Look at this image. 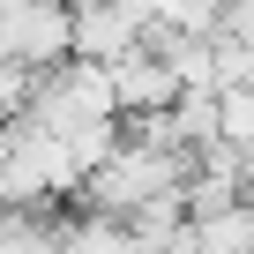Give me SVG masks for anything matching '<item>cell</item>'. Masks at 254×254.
<instances>
[{
    "instance_id": "1",
    "label": "cell",
    "mask_w": 254,
    "mask_h": 254,
    "mask_svg": "<svg viewBox=\"0 0 254 254\" xmlns=\"http://www.w3.org/2000/svg\"><path fill=\"white\" fill-rule=\"evenodd\" d=\"M23 120L53 127V135H82V127H120V120H127V105H120L112 67L75 53V60H60V67H45V75H38V97H30V112H23Z\"/></svg>"
},
{
    "instance_id": "2",
    "label": "cell",
    "mask_w": 254,
    "mask_h": 254,
    "mask_svg": "<svg viewBox=\"0 0 254 254\" xmlns=\"http://www.w3.org/2000/svg\"><path fill=\"white\" fill-rule=\"evenodd\" d=\"M135 45H150V23L127 8V0H75V53L120 67Z\"/></svg>"
},
{
    "instance_id": "3",
    "label": "cell",
    "mask_w": 254,
    "mask_h": 254,
    "mask_svg": "<svg viewBox=\"0 0 254 254\" xmlns=\"http://www.w3.org/2000/svg\"><path fill=\"white\" fill-rule=\"evenodd\" d=\"M112 82H120V105H127V120H157V112H172V105H180V90H187L165 45H135V53L112 67Z\"/></svg>"
},
{
    "instance_id": "4",
    "label": "cell",
    "mask_w": 254,
    "mask_h": 254,
    "mask_svg": "<svg viewBox=\"0 0 254 254\" xmlns=\"http://www.w3.org/2000/svg\"><path fill=\"white\" fill-rule=\"evenodd\" d=\"M224 23L232 30H254V0H224Z\"/></svg>"
}]
</instances>
